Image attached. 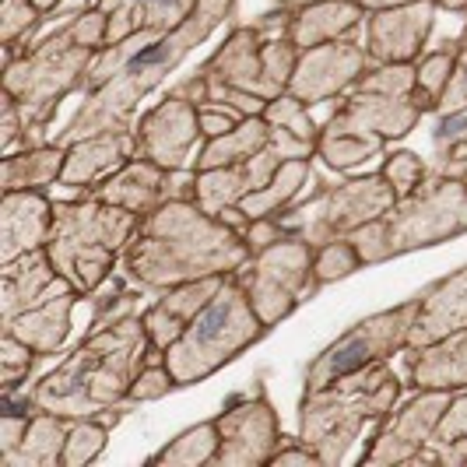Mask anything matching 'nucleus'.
Listing matches in <instances>:
<instances>
[{
	"label": "nucleus",
	"mask_w": 467,
	"mask_h": 467,
	"mask_svg": "<svg viewBox=\"0 0 467 467\" xmlns=\"http://www.w3.org/2000/svg\"><path fill=\"white\" fill-rule=\"evenodd\" d=\"M233 7L235 0H201L197 11L176 28L138 32L123 39L119 47L99 49L85 74V88H81L85 102L67 119V127L53 134V144L67 148L99 130H134V113H138L140 99L155 92L233 15Z\"/></svg>",
	"instance_id": "f257e3e1"
},
{
	"label": "nucleus",
	"mask_w": 467,
	"mask_h": 467,
	"mask_svg": "<svg viewBox=\"0 0 467 467\" xmlns=\"http://www.w3.org/2000/svg\"><path fill=\"white\" fill-rule=\"evenodd\" d=\"M254 257L246 235L197 201L176 197L140 214L123 250V271L138 288L165 292L211 275H235Z\"/></svg>",
	"instance_id": "f03ea898"
},
{
	"label": "nucleus",
	"mask_w": 467,
	"mask_h": 467,
	"mask_svg": "<svg viewBox=\"0 0 467 467\" xmlns=\"http://www.w3.org/2000/svg\"><path fill=\"white\" fill-rule=\"evenodd\" d=\"M151 358V337L138 313L113 320L70 351L32 387V404L60 419H117L138 373Z\"/></svg>",
	"instance_id": "7ed1b4c3"
},
{
	"label": "nucleus",
	"mask_w": 467,
	"mask_h": 467,
	"mask_svg": "<svg viewBox=\"0 0 467 467\" xmlns=\"http://www.w3.org/2000/svg\"><path fill=\"white\" fill-rule=\"evenodd\" d=\"M421 117L425 113L415 102V64H373L327 123H320L317 159L334 172H351L376 159L390 140L408 138Z\"/></svg>",
	"instance_id": "20e7f679"
},
{
	"label": "nucleus",
	"mask_w": 467,
	"mask_h": 467,
	"mask_svg": "<svg viewBox=\"0 0 467 467\" xmlns=\"http://www.w3.org/2000/svg\"><path fill=\"white\" fill-rule=\"evenodd\" d=\"M400 376L376 362L369 369L337 376L320 390H303L299 400V440L317 450L320 464L337 467L358 443L369 421H383L400 400Z\"/></svg>",
	"instance_id": "39448f33"
},
{
	"label": "nucleus",
	"mask_w": 467,
	"mask_h": 467,
	"mask_svg": "<svg viewBox=\"0 0 467 467\" xmlns=\"http://www.w3.org/2000/svg\"><path fill=\"white\" fill-rule=\"evenodd\" d=\"M467 233V187L461 176L429 172L408 197H400L387 214L362 225L348 239L355 243L362 264L404 257L411 250L440 246Z\"/></svg>",
	"instance_id": "423d86ee"
},
{
	"label": "nucleus",
	"mask_w": 467,
	"mask_h": 467,
	"mask_svg": "<svg viewBox=\"0 0 467 467\" xmlns=\"http://www.w3.org/2000/svg\"><path fill=\"white\" fill-rule=\"evenodd\" d=\"M138 222L140 214L117 208L95 193H85L78 201H53L47 254L57 275H64L74 292L95 296L106 285L117 257L127 250Z\"/></svg>",
	"instance_id": "0eeeda50"
},
{
	"label": "nucleus",
	"mask_w": 467,
	"mask_h": 467,
	"mask_svg": "<svg viewBox=\"0 0 467 467\" xmlns=\"http://www.w3.org/2000/svg\"><path fill=\"white\" fill-rule=\"evenodd\" d=\"M99 49L85 47L74 25L57 28L36 49L18 53L4 64V92L15 95L25 117V144H43L60 102L85 88V74Z\"/></svg>",
	"instance_id": "6e6552de"
},
{
	"label": "nucleus",
	"mask_w": 467,
	"mask_h": 467,
	"mask_svg": "<svg viewBox=\"0 0 467 467\" xmlns=\"http://www.w3.org/2000/svg\"><path fill=\"white\" fill-rule=\"evenodd\" d=\"M264 334L267 327L260 324L257 309L250 306L235 275H229L218 296L162 351V362L169 366L176 387H193L225 369L246 348H254Z\"/></svg>",
	"instance_id": "1a4fd4ad"
},
{
	"label": "nucleus",
	"mask_w": 467,
	"mask_h": 467,
	"mask_svg": "<svg viewBox=\"0 0 467 467\" xmlns=\"http://www.w3.org/2000/svg\"><path fill=\"white\" fill-rule=\"evenodd\" d=\"M264 32V25H235L225 43L197 67L208 81V99L246 92L271 102L288 92V81L299 64V47L285 32L278 39H267Z\"/></svg>",
	"instance_id": "9d476101"
},
{
	"label": "nucleus",
	"mask_w": 467,
	"mask_h": 467,
	"mask_svg": "<svg viewBox=\"0 0 467 467\" xmlns=\"http://www.w3.org/2000/svg\"><path fill=\"white\" fill-rule=\"evenodd\" d=\"M313 257H317L313 243L299 235H281L235 271V281L243 285L246 299L267 330L278 327L306 299L320 292V285L313 281Z\"/></svg>",
	"instance_id": "9b49d317"
},
{
	"label": "nucleus",
	"mask_w": 467,
	"mask_h": 467,
	"mask_svg": "<svg viewBox=\"0 0 467 467\" xmlns=\"http://www.w3.org/2000/svg\"><path fill=\"white\" fill-rule=\"evenodd\" d=\"M394 204H398V193L383 180V172H369V176L348 180L341 187L324 190L309 204L285 208L275 218L281 222L285 235H299L313 246H324L330 239H345V235L358 233L362 225L376 222Z\"/></svg>",
	"instance_id": "f8f14e48"
},
{
	"label": "nucleus",
	"mask_w": 467,
	"mask_h": 467,
	"mask_svg": "<svg viewBox=\"0 0 467 467\" xmlns=\"http://www.w3.org/2000/svg\"><path fill=\"white\" fill-rule=\"evenodd\" d=\"M415 320V299L373 313L348 327L334 345L320 351L306 369V390H320L334 383L337 376L369 369L376 362H390L394 355L408 351V330Z\"/></svg>",
	"instance_id": "ddd939ff"
},
{
	"label": "nucleus",
	"mask_w": 467,
	"mask_h": 467,
	"mask_svg": "<svg viewBox=\"0 0 467 467\" xmlns=\"http://www.w3.org/2000/svg\"><path fill=\"white\" fill-rule=\"evenodd\" d=\"M222 446L214 453V467H260L271 464L281 443V425L275 404L264 390H250L214 419Z\"/></svg>",
	"instance_id": "4468645a"
},
{
	"label": "nucleus",
	"mask_w": 467,
	"mask_h": 467,
	"mask_svg": "<svg viewBox=\"0 0 467 467\" xmlns=\"http://www.w3.org/2000/svg\"><path fill=\"white\" fill-rule=\"evenodd\" d=\"M134 159L162 165V169H193L190 155L201 138V119H197V102L183 95L169 92L162 102H155L148 113H140L134 123Z\"/></svg>",
	"instance_id": "2eb2a0df"
},
{
	"label": "nucleus",
	"mask_w": 467,
	"mask_h": 467,
	"mask_svg": "<svg viewBox=\"0 0 467 467\" xmlns=\"http://www.w3.org/2000/svg\"><path fill=\"white\" fill-rule=\"evenodd\" d=\"M369 67H373V60L366 53V43H355L351 36L324 43V47L299 49V64L288 81V95H296L299 102L313 109L327 99L345 95Z\"/></svg>",
	"instance_id": "dca6fc26"
},
{
	"label": "nucleus",
	"mask_w": 467,
	"mask_h": 467,
	"mask_svg": "<svg viewBox=\"0 0 467 467\" xmlns=\"http://www.w3.org/2000/svg\"><path fill=\"white\" fill-rule=\"evenodd\" d=\"M453 390H419L400 411H390L383 425L376 429L373 443L362 453L366 464H411L421 450L429 446L436 425L443 419L446 404Z\"/></svg>",
	"instance_id": "f3484780"
},
{
	"label": "nucleus",
	"mask_w": 467,
	"mask_h": 467,
	"mask_svg": "<svg viewBox=\"0 0 467 467\" xmlns=\"http://www.w3.org/2000/svg\"><path fill=\"white\" fill-rule=\"evenodd\" d=\"M436 0H415L366 15V53L373 64H415L436 25Z\"/></svg>",
	"instance_id": "a211bd4d"
},
{
	"label": "nucleus",
	"mask_w": 467,
	"mask_h": 467,
	"mask_svg": "<svg viewBox=\"0 0 467 467\" xmlns=\"http://www.w3.org/2000/svg\"><path fill=\"white\" fill-rule=\"evenodd\" d=\"M193 183H197V172L193 169H162V165L148 162V159H130L119 172H113L106 183H99L95 197L127 208L134 214H148V211L162 208L165 201H176V197H190L193 201Z\"/></svg>",
	"instance_id": "6ab92c4d"
},
{
	"label": "nucleus",
	"mask_w": 467,
	"mask_h": 467,
	"mask_svg": "<svg viewBox=\"0 0 467 467\" xmlns=\"http://www.w3.org/2000/svg\"><path fill=\"white\" fill-rule=\"evenodd\" d=\"M467 327V264L429 285L415 299V320L408 330V351L429 348Z\"/></svg>",
	"instance_id": "aec40b11"
},
{
	"label": "nucleus",
	"mask_w": 467,
	"mask_h": 467,
	"mask_svg": "<svg viewBox=\"0 0 467 467\" xmlns=\"http://www.w3.org/2000/svg\"><path fill=\"white\" fill-rule=\"evenodd\" d=\"M53 229V201L43 190H4L0 201V264L43 250Z\"/></svg>",
	"instance_id": "412c9836"
},
{
	"label": "nucleus",
	"mask_w": 467,
	"mask_h": 467,
	"mask_svg": "<svg viewBox=\"0 0 467 467\" xmlns=\"http://www.w3.org/2000/svg\"><path fill=\"white\" fill-rule=\"evenodd\" d=\"M134 144H138L134 130H99V134L67 144L60 187L85 190V193L95 190L134 159Z\"/></svg>",
	"instance_id": "4be33fe9"
},
{
	"label": "nucleus",
	"mask_w": 467,
	"mask_h": 467,
	"mask_svg": "<svg viewBox=\"0 0 467 467\" xmlns=\"http://www.w3.org/2000/svg\"><path fill=\"white\" fill-rule=\"evenodd\" d=\"M67 288L74 285L64 275H57L47 246L11 260V264H0V324H11L18 313L47 303Z\"/></svg>",
	"instance_id": "5701e85b"
},
{
	"label": "nucleus",
	"mask_w": 467,
	"mask_h": 467,
	"mask_svg": "<svg viewBox=\"0 0 467 467\" xmlns=\"http://www.w3.org/2000/svg\"><path fill=\"white\" fill-rule=\"evenodd\" d=\"M225 278L229 275H211V278H197V281H187V285H176V288H165L162 296L140 313L144 330L151 337V351L162 355L187 330L190 320L218 296V288L225 285Z\"/></svg>",
	"instance_id": "b1692460"
},
{
	"label": "nucleus",
	"mask_w": 467,
	"mask_h": 467,
	"mask_svg": "<svg viewBox=\"0 0 467 467\" xmlns=\"http://www.w3.org/2000/svg\"><path fill=\"white\" fill-rule=\"evenodd\" d=\"M92 4L109 18L106 47H119L138 32H165L183 25L201 0H92Z\"/></svg>",
	"instance_id": "393cba45"
},
{
	"label": "nucleus",
	"mask_w": 467,
	"mask_h": 467,
	"mask_svg": "<svg viewBox=\"0 0 467 467\" xmlns=\"http://www.w3.org/2000/svg\"><path fill=\"white\" fill-rule=\"evenodd\" d=\"M366 15L369 11L362 4H355V0H317V4L288 11L285 36L299 49L324 47V43H334V39H348L351 32L366 22Z\"/></svg>",
	"instance_id": "a878e982"
},
{
	"label": "nucleus",
	"mask_w": 467,
	"mask_h": 467,
	"mask_svg": "<svg viewBox=\"0 0 467 467\" xmlns=\"http://www.w3.org/2000/svg\"><path fill=\"white\" fill-rule=\"evenodd\" d=\"M408 383L415 390H464L467 387V327L429 348L408 351Z\"/></svg>",
	"instance_id": "bb28decb"
},
{
	"label": "nucleus",
	"mask_w": 467,
	"mask_h": 467,
	"mask_svg": "<svg viewBox=\"0 0 467 467\" xmlns=\"http://www.w3.org/2000/svg\"><path fill=\"white\" fill-rule=\"evenodd\" d=\"M78 299H81V292L67 288V292L53 296L47 303L18 313L11 324H0V330L22 337L25 345L36 348L43 358H47V355H57V351L64 348V341L70 337V313H74Z\"/></svg>",
	"instance_id": "cd10ccee"
},
{
	"label": "nucleus",
	"mask_w": 467,
	"mask_h": 467,
	"mask_svg": "<svg viewBox=\"0 0 467 467\" xmlns=\"http://www.w3.org/2000/svg\"><path fill=\"white\" fill-rule=\"evenodd\" d=\"M70 419L36 408L28 415L22 440L0 453V467H60L64 443H67Z\"/></svg>",
	"instance_id": "c85d7f7f"
},
{
	"label": "nucleus",
	"mask_w": 467,
	"mask_h": 467,
	"mask_svg": "<svg viewBox=\"0 0 467 467\" xmlns=\"http://www.w3.org/2000/svg\"><path fill=\"white\" fill-rule=\"evenodd\" d=\"M64 159H67V148L64 144H28L25 151H11L4 155L0 165V187L4 190H47L53 183H60V172H64Z\"/></svg>",
	"instance_id": "c756f323"
},
{
	"label": "nucleus",
	"mask_w": 467,
	"mask_h": 467,
	"mask_svg": "<svg viewBox=\"0 0 467 467\" xmlns=\"http://www.w3.org/2000/svg\"><path fill=\"white\" fill-rule=\"evenodd\" d=\"M275 138V127L267 123V117H243V123L222 134V138L201 140L197 148V159H193V172H208V169H222V165L243 162V159H254L257 151H264Z\"/></svg>",
	"instance_id": "7c9ffc66"
},
{
	"label": "nucleus",
	"mask_w": 467,
	"mask_h": 467,
	"mask_svg": "<svg viewBox=\"0 0 467 467\" xmlns=\"http://www.w3.org/2000/svg\"><path fill=\"white\" fill-rule=\"evenodd\" d=\"M313 180V159H288V162L278 165V172L271 176L267 187H260L257 193L243 197L239 208L243 214L254 222V218H271V214H281L285 208H292L299 201V193L309 187Z\"/></svg>",
	"instance_id": "2f4dec72"
},
{
	"label": "nucleus",
	"mask_w": 467,
	"mask_h": 467,
	"mask_svg": "<svg viewBox=\"0 0 467 467\" xmlns=\"http://www.w3.org/2000/svg\"><path fill=\"white\" fill-rule=\"evenodd\" d=\"M222 446V436H218V425L211 421H197L183 429L172 443H165L159 453L148 457V464L155 467H204L214 464V453Z\"/></svg>",
	"instance_id": "473e14b6"
},
{
	"label": "nucleus",
	"mask_w": 467,
	"mask_h": 467,
	"mask_svg": "<svg viewBox=\"0 0 467 467\" xmlns=\"http://www.w3.org/2000/svg\"><path fill=\"white\" fill-rule=\"evenodd\" d=\"M453 67H457V43H446V47L415 60V102L421 106V113L440 109L446 88H450V78H453Z\"/></svg>",
	"instance_id": "72a5a7b5"
},
{
	"label": "nucleus",
	"mask_w": 467,
	"mask_h": 467,
	"mask_svg": "<svg viewBox=\"0 0 467 467\" xmlns=\"http://www.w3.org/2000/svg\"><path fill=\"white\" fill-rule=\"evenodd\" d=\"M432 148H436V165L432 172L440 176H461L467 169V106L440 117L436 134H432Z\"/></svg>",
	"instance_id": "f704fd0d"
},
{
	"label": "nucleus",
	"mask_w": 467,
	"mask_h": 467,
	"mask_svg": "<svg viewBox=\"0 0 467 467\" xmlns=\"http://www.w3.org/2000/svg\"><path fill=\"white\" fill-rule=\"evenodd\" d=\"M109 421L117 419H70L67 443L60 467H85L102 457V450L109 443Z\"/></svg>",
	"instance_id": "c9c22d12"
},
{
	"label": "nucleus",
	"mask_w": 467,
	"mask_h": 467,
	"mask_svg": "<svg viewBox=\"0 0 467 467\" xmlns=\"http://www.w3.org/2000/svg\"><path fill=\"white\" fill-rule=\"evenodd\" d=\"M358 267H366L362 257H358V250H355V243H351L348 235L345 239H330L324 246H317V257H313V281L324 288L330 281H341L355 275Z\"/></svg>",
	"instance_id": "e433bc0d"
},
{
	"label": "nucleus",
	"mask_w": 467,
	"mask_h": 467,
	"mask_svg": "<svg viewBox=\"0 0 467 467\" xmlns=\"http://www.w3.org/2000/svg\"><path fill=\"white\" fill-rule=\"evenodd\" d=\"M36 358H43V355L28 348L22 337L0 330V387H4V394H15L22 387L28 373L36 369Z\"/></svg>",
	"instance_id": "4c0bfd02"
},
{
	"label": "nucleus",
	"mask_w": 467,
	"mask_h": 467,
	"mask_svg": "<svg viewBox=\"0 0 467 467\" xmlns=\"http://www.w3.org/2000/svg\"><path fill=\"white\" fill-rule=\"evenodd\" d=\"M264 117L271 127H281V130H288V134H296V138L309 140V144H317L320 140V123H313L309 117V106L299 102L296 95H278V99H271L267 102V109H264Z\"/></svg>",
	"instance_id": "58836bf2"
},
{
	"label": "nucleus",
	"mask_w": 467,
	"mask_h": 467,
	"mask_svg": "<svg viewBox=\"0 0 467 467\" xmlns=\"http://www.w3.org/2000/svg\"><path fill=\"white\" fill-rule=\"evenodd\" d=\"M43 22V11L32 0H4L0 7V43L4 47H18L36 32V25Z\"/></svg>",
	"instance_id": "ea45409f"
},
{
	"label": "nucleus",
	"mask_w": 467,
	"mask_h": 467,
	"mask_svg": "<svg viewBox=\"0 0 467 467\" xmlns=\"http://www.w3.org/2000/svg\"><path fill=\"white\" fill-rule=\"evenodd\" d=\"M379 172H383V180L394 187V193H398V201H400V197H408V193L429 176V165L421 162L415 151H390V155L383 159V169H379Z\"/></svg>",
	"instance_id": "a19ab883"
},
{
	"label": "nucleus",
	"mask_w": 467,
	"mask_h": 467,
	"mask_svg": "<svg viewBox=\"0 0 467 467\" xmlns=\"http://www.w3.org/2000/svg\"><path fill=\"white\" fill-rule=\"evenodd\" d=\"M172 387H176V379H172V373H169V366H165L162 358H148V362H144V369L138 373V379H134V387H130L127 404L162 400Z\"/></svg>",
	"instance_id": "79ce46f5"
},
{
	"label": "nucleus",
	"mask_w": 467,
	"mask_h": 467,
	"mask_svg": "<svg viewBox=\"0 0 467 467\" xmlns=\"http://www.w3.org/2000/svg\"><path fill=\"white\" fill-rule=\"evenodd\" d=\"M197 119H201V138L211 140V138H222V134H229L235 130L239 123H243V113L233 109V106H225V102H201L197 106Z\"/></svg>",
	"instance_id": "37998d69"
},
{
	"label": "nucleus",
	"mask_w": 467,
	"mask_h": 467,
	"mask_svg": "<svg viewBox=\"0 0 467 467\" xmlns=\"http://www.w3.org/2000/svg\"><path fill=\"white\" fill-rule=\"evenodd\" d=\"M467 106V25L464 32H461V39H457V67H453V78H450V88H446L443 102H440V117H450V113H457V109H464Z\"/></svg>",
	"instance_id": "c03bdc74"
},
{
	"label": "nucleus",
	"mask_w": 467,
	"mask_h": 467,
	"mask_svg": "<svg viewBox=\"0 0 467 467\" xmlns=\"http://www.w3.org/2000/svg\"><path fill=\"white\" fill-rule=\"evenodd\" d=\"M464 436H467V387L464 390H453V398L446 404L443 419H440L429 443H450V440H464Z\"/></svg>",
	"instance_id": "a18cd8bd"
},
{
	"label": "nucleus",
	"mask_w": 467,
	"mask_h": 467,
	"mask_svg": "<svg viewBox=\"0 0 467 467\" xmlns=\"http://www.w3.org/2000/svg\"><path fill=\"white\" fill-rule=\"evenodd\" d=\"M0 109H4L0 148H4V155H11V151H15V144L25 140V117H22V106L15 102V95H7V92H4V99H0Z\"/></svg>",
	"instance_id": "49530a36"
},
{
	"label": "nucleus",
	"mask_w": 467,
	"mask_h": 467,
	"mask_svg": "<svg viewBox=\"0 0 467 467\" xmlns=\"http://www.w3.org/2000/svg\"><path fill=\"white\" fill-rule=\"evenodd\" d=\"M288 464L317 467L320 457H317V450L309 443H303L299 436H296V440H292V436H281L278 450H275V457H271V467H288Z\"/></svg>",
	"instance_id": "de8ad7c7"
},
{
	"label": "nucleus",
	"mask_w": 467,
	"mask_h": 467,
	"mask_svg": "<svg viewBox=\"0 0 467 467\" xmlns=\"http://www.w3.org/2000/svg\"><path fill=\"white\" fill-rule=\"evenodd\" d=\"M362 4L366 11H383V7H398V4H415V0H355Z\"/></svg>",
	"instance_id": "09e8293b"
},
{
	"label": "nucleus",
	"mask_w": 467,
	"mask_h": 467,
	"mask_svg": "<svg viewBox=\"0 0 467 467\" xmlns=\"http://www.w3.org/2000/svg\"><path fill=\"white\" fill-rule=\"evenodd\" d=\"M440 11H450V15H467V0H436Z\"/></svg>",
	"instance_id": "8fccbe9b"
},
{
	"label": "nucleus",
	"mask_w": 467,
	"mask_h": 467,
	"mask_svg": "<svg viewBox=\"0 0 467 467\" xmlns=\"http://www.w3.org/2000/svg\"><path fill=\"white\" fill-rule=\"evenodd\" d=\"M32 4H36V7L43 11V18H47V15H53V11L60 7V0H32Z\"/></svg>",
	"instance_id": "3c124183"
},
{
	"label": "nucleus",
	"mask_w": 467,
	"mask_h": 467,
	"mask_svg": "<svg viewBox=\"0 0 467 467\" xmlns=\"http://www.w3.org/2000/svg\"><path fill=\"white\" fill-rule=\"evenodd\" d=\"M285 11H296V7H306V4H317V0H278Z\"/></svg>",
	"instance_id": "603ef678"
},
{
	"label": "nucleus",
	"mask_w": 467,
	"mask_h": 467,
	"mask_svg": "<svg viewBox=\"0 0 467 467\" xmlns=\"http://www.w3.org/2000/svg\"><path fill=\"white\" fill-rule=\"evenodd\" d=\"M461 180H464V187H467V169H464V172H461Z\"/></svg>",
	"instance_id": "864d4df0"
}]
</instances>
